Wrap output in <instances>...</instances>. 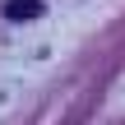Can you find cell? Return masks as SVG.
<instances>
[{"instance_id": "obj_1", "label": "cell", "mask_w": 125, "mask_h": 125, "mask_svg": "<svg viewBox=\"0 0 125 125\" xmlns=\"http://www.w3.org/2000/svg\"><path fill=\"white\" fill-rule=\"evenodd\" d=\"M37 14H42V0H5V19H14V23H28Z\"/></svg>"}]
</instances>
